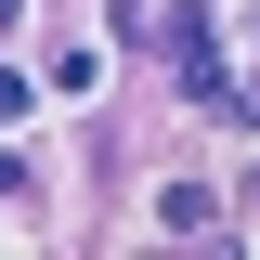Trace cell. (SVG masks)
<instances>
[{
    "instance_id": "cell-1",
    "label": "cell",
    "mask_w": 260,
    "mask_h": 260,
    "mask_svg": "<svg viewBox=\"0 0 260 260\" xmlns=\"http://www.w3.org/2000/svg\"><path fill=\"white\" fill-rule=\"evenodd\" d=\"M156 221H169V234H208V221H221V195H208V182H169V195H156Z\"/></svg>"
},
{
    "instance_id": "cell-2",
    "label": "cell",
    "mask_w": 260,
    "mask_h": 260,
    "mask_svg": "<svg viewBox=\"0 0 260 260\" xmlns=\"http://www.w3.org/2000/svg\"><path fill=\"white\" fill-rule=\"evenodd\" d=\"M26 104H39V78H13V65H0V117H26Z\"/></svg>"
},
{
    "instance_id": "cell-3",
    "label": "cell",
    "mask_w": 260,
    "mask_h": 260,
    "mask_svg": "<svg viewBox=\"0 0 260 260\" xmlns=\"http://www.w3.org/2000/svg\"><path fill=\"white\" fill-rule=\"evenodd\" d=\"M221 117H234V130H260V78H247V91H221Z\"/></svg>"
},
{
    "instance_id": "cell-4",
    "label": "cell",
    "mask_w": 260,
    "mask_h": 260,
    "mask_svg": "<svg viewBox=\"0 0 260 260\" xmlns=\"http://www.w3.org/2000/svg\"><path fill=\"white\" fill-rule=\"evenodd\" d=\"M13 195H26V156H0V208H13Z\"/></svg>"
},
{
    "instance_id": "cell-5",
    "label": "cell",
    "mask_w": 260,
    "mask_h": 260,
    "mask_svg": "<svg viewBox=\"0 0 260 260\" xmlns=\"http://www.w3.org/2000/svg\"><path fill=\"white\" fill-rule=\"evenodd\" d=\"M13 13H26V0H0V26H13Z\"/></svg>"
}]
</instances>
